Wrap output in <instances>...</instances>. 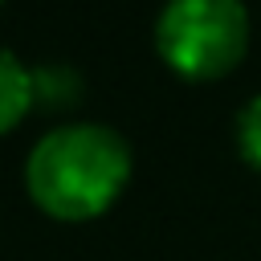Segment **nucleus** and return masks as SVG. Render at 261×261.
I'll use <instances>...</instances> for the list:
<instances>
[{
    "instance_id": "f257e3e1",
    "label": "nucleus",
    "mask_w": 261,
    "mask_h": 261,
    "mask_svg": "<svg viewBox=\"0 0 261 261\" xmlns=\"http://www.w3.org/2000/svg\"><path fill=\"white\" fill-rule=\"evenodd\" d=\"M130 179V147L118 130L98 122L53 126L24 159V188L33 204L65 224L102 216Z\"/></svg>"
},
{
    "instance_id": "20e7f679",
    "label": "nucleus",
    "mask_w": 261,
    "mask_h": 261,
    "mask_svg": "<svg viewBox=\"0 0 261 261\" xmlns=\"http://www.w3.org/2000/svg\"><path fill=\"white\" fill-rule=\"evenodd\" d=\"M82 94V82L73 69L65 65H41L33 69V98L45 102V106H73Z\"/></svg>"
},
{
    "instance_id": "39448f33",
    "label": "nucleus",
    "mask_w": 261,
    "mask_h": 261,
    "mask_svg": "<svg viewBox=\"0 0 261 261\" xmlns=\"http://www.w3.org/2000/svg\"><path fill=\"white\" fill-rule=\"evenodd\" d=\"M232 130H237V151H241V159L261 171V94L241 106Z\"/></svg>"
},
{
    "instance_id": "f03ea898",
    "label": "nucleus",
    "mask_w": 261,
    "mask_h": 261,
    "mask_svg": "<svg viewBox=\"0 0 261 261\" xmlns=\"http://www.w3.org/2000/svg\"><path fill=\"white\" fill-rule=\"evenodd\" d=\"M155 49L188 82L228 73L249 49L245 0H167L155 20Z\"/></svg>"
},
{
    "instance_id": "7ed1b4c3",
    "label": "nucleus",
    "mask_w": 261,
    "mask_h": 261,
    "mask_svg": "<svg viewBox=\"0 0 261 261\" xmlns=\"http://www.w3.org/2000/svg\"><path fill=\"white\" fill-rule=\"evenodd\" d=\"M33 69L20 65L8 49H0V135L12 130L29 110H33Z\"/></svg>"
}]
</instances>
